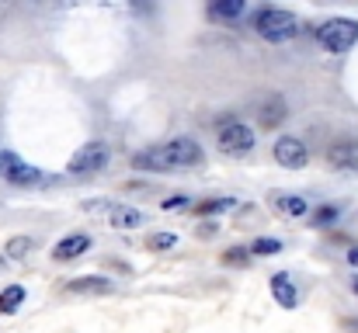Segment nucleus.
Masks as SVG:
<instances>
[{
	"mask_svg": "<svg viewBox=\"0 0 358 333\" xmlns=\"http://www.w3.org/2000/svg\"><path fill=\"white\" fill-rule=\"evenodd\" d=\"M254 31L264 42H289L299 35V21H296V14H289L282 7H264L254 14Z\"/></svg>",
	"mask_w": 358,
	"mask_h": 333,
	"instance_id": "nucleus-1",
	"label": "nucleus"
},
{
	"mask_svg": "<svg viewBox=\"0 0 358 333\" xmlns=\"http://www.w3.org/2000/svg\"><path fill=\"white\" fill-rule=\"evenodd\" d=\"M317 38L327 52H348L358 42V21L352 17H331L317 28Z\"/></svg>",
	"mask_w": 358,
	"mask_h": 333,
	"instance_id": "nucleus-2",
	"label": "nucleus"
},
{
	"mask_svg": "<svg viewBox=\"0 0 358 333\" xmlns=\"http://www.w3.org/2000/svg\"><path fill=\"white\" fill-rule=\"evenodd\" d=\"M91 216H101V219L108 222V225H115V229H139L143 225V212L139 209H132V205H122V202H91V205H84Z\"/></svg>",
	"mask_w": 358,
	"mask_h": 333,
	"instance_id": "nucleus-3",
	"label": "nucleus"
},
{
	"mask_svg": "<svg viewBox=\"0 0 358 333\" xmlns=\"http://www.w3.org/2000/svg\"><path fill=\"white\" fill-rule=\"evenodd\" d=\"M108 156H112V149L105 142H87L70 156V174H98L108 167Z\"/></svg>",
	"mask_w": 358,
	"mask_h": 333,
	"instance_id": "nucleus-4",
	"label": "nucleus"
},
{
	"mask_svg": "<svg viewBox=\"0 0 358 333\" xmlns=\"http://www.w3.org/2000/svg\"><path fill=\"white\" fill-rule=\"evenodd\" d=\"M216 142H220V149H223L227 156H243V153L254 149L257 139H254V128H247V125H240V121H227V125L220 128Z\"/></svg>",
	"mask_w": 358,
	"mask_h": 333,
	"instance_id": "nucleus-5",
	"label": "nucleus"
},
{
	"mask_svg": "<svg viewBox=\"0 0 358 333\" xmlns=\"http://www.w3.org/2000/svg\"><path fill=\"white\" fill-rule=\"evenodd\" d=\"M275 160H278L282 167H289V170L306 167V160H310L306 142L296 139V135H282V139H275Z\"/></svg>",
	"mask_w": 358,
	"mask_h": 333,
	"instance_id": "nucleus-6",
	"label": "nucleus"
},
{
	"mask_svg": "<svg viewBox=\"0 0 358 333\" xmlns=\"http://www.w3.org/2000/svg\"><path fill=\"white\" fill-rule=\"evenodd\" d=\"M0 174L10 181V184H17V188H31L35 181H38V170L35 167H28L21 156H14V153H0Z\"/></svg>",
	"mask_w": 358,
	"mask_h": 333,
	"instance_id": "nucleus-7",
	"label": "nucleus"
},
{
	"mask_svg": "<svg viewBox=\"0 0 358 333\" xmlns=\"http://www.w3.org/2000/svg\"><path fill=\"white\" fill-rule=\"evenodd\" d=\"M164 149H167V156L174 160V167H195V163H202V156H206L195 139H171V142H164Z\"/></svg>",
	"mask_w": 358,
	"mask_h": 333,
	"instance_id": "nucleus-8",
	"label": "nucleus"
},
{
	"mask_svg": "<svg viewBox=\"0 0 358 333\" xmlns=\"http://www.w3.org/2000/svg\"><path fill=\"white\" fill-rule=\"evenodd\" d=\"M132 167L136 170H150V174H167V170H178L174 160L167 156L164 146H153V149H143V153H132Z\"/></svg>",
	"mask_w": 358,
	"mask_h": 333,
	"instance_id": "nucleus-9",
	"label": "nucleus"
},
{
	"mask_svg": "<svg viewBox=\"0 0 358 333\" xmlns=\"http://www.w3.org/2000/svg\"><path fill=\"white\" fill-rule=\"evenodd\" d=\"M63 292L66 295H112L115 292V281L112 278H101V274H84V278L70 281Z\"/></svg>",
	"mask_w": 358,
	"mask_h": 333,
	"instance_id": "nucleus-10",
	"label": "nucleus"
},
{
	"mask_svg": "<svg viewBox=\"0 0 358 333\" xmlns=\"http://www.w3.org/2000/svg\"><path fill=\"white\" fill-rule=\"evenodd\" d=\"M84 250H91V236L70 232V236H63V239L52 246V257H56V260H77Z\"/></svg>",
	"mask_w": 358,
	"mask_h": 333,
	"instance_id": "nucleus-11",
	"label": "nucleus"
},
{
	"mask_svg": "<svg viewBox=\"0 0 358 333\" xmlns=\"http://www.w3.org/2000/svg\"><path fill=\"white\" fill-rule=\"evenodd\" d=\"M327 163H331V167H341V170L358 167V142H355V139L334 142V146L327 149Z\"/></svg>",
	"mask_w": 358,
	"mask_h": 333,
	"instance_id": "nucleus-12",
	"label": "nucleus"
},
{
	"mask_svg": "<svg viewBox=\"0 0 358 333\" xmlns=\"http://www.w3.org/2000/svg\"><path fill=\"white\" fill-rule=\"evenodd\" d=\"M271 295H275L278 306H285V309H296V302H299L296 285L289 281V274H271Z\"/></svg>",
	"mask_w": 358,
	"mask_h": 333,
	"instance_id": "nucleus-13",
	"label": "nucleus"
},
{
	"mask_svg": "<svg viewBox=\"0 0 358 333\" xmlns=\"http://www.w3.org/2000/svg\"><path fill=\"white\" fill-rule=\"evenodd\" d=\"M282 118H285V101L282 98H268V105L261 108V125L264 128H275Z\"/></svg>",
	"mask_w": 358,
	"mask_h": 333,
	"instance_id": "nucleus-14",
	"label": "nucleus"
},
{
	"mask_svg": "<svg viewBox=\"0 0 358 333\" xmlns=\"http://www.w3.org/2000/svg\"><path fill=\"white\" fill-rule=\"evenodd\" d=\"M243 3H247V0H209V7H213V14H216V17H223V21H230V17H237L240 10H243Z\"/></svg>",
	"mask_w": 358,
	"mask_h": 333,
	"instance_id": "nucleus-15",
	"label": "nucleus"
},
{
	"mask_svg": "<svg viewBox=\"0 0 358 333\" xmlns=\"http://www.w3.org/2000/svg\"><path fill=\"white\" fill-rule=\"evenodd\" d=\"M28 250H31V236H14V239L3 243L7 260H21V257H28Z\"/></svg>",
	"mask_w": 358,
	"mask_h": 333,
	"instance_id": "nucleus-16",
	"label": "nucleus"
},
{
	"mask_svg": "<svg viewBox=\"0 0 358 333\" xmlns=\"http://www.w3.org/2000/svg\"><path fill=\"white\" fill-rule=\"evenodd\" d=\"M21 302H24V288H21V285H10V288L0 295V313H7V316H10Z\"/></svg>",
	"mask_w": 358,
	"mask_h": 333,
	"instance_id": "nucleus-17",
	"label": "nucleus"
},
{
	"mask_svg": "<svg viewBox=\"0 0 358 333\" xmlns=\"http://www.w3.org/2000/svg\"><path fill=\"white\" fill-rule=\"evenodd\" d=\"M174 246H178V236L174 232H153L146 239V250H153V253H164V250H174Z\"/></svg>",
	"mask_w": 358,
	"mask_h": 333,
	"instance_id": "nucleus-18",
	"label": "nucleus"
},
{
	"mask_svg": "<svg viewBox=\"0 0 358 333\" xmlns=\"http://www.w3.org/2000/svg\"><path fill=\"white\" fill-rule=\"evenodd\" d=\"M278 250H282V243L271 239V236H257V239L250 243V253H257V257H275Z\"/></svg>",
	"mask_w": 358,
	"mask_h": 333,
	"instance_id": "nucleus-19",
	"label": "nucleus"
},
{
	"mask_svg": "<svg viewBox=\"0 0 358 333\" xmlns=\"http://www.w3.org/2000/svg\"><path fill=\"white\" fill-rule=\"evenodd\" d=\"M227 267H247L250 264V250H243V246H230V250H223V257H220Z\"/></svg>",
	"mask_w": 358,
	"mask_h": 333,
	"instance_id": "nucleus-20",
	"label": "nucleus"
},
{
	"mask_svg": "<svg viewBox=\"0 0 358 333\" xmlns=\"http://www.w3.org/2000/svg\"><path fill=\"white\" fill-rule=\"evenodd\" d=\"M275 209L278 212H289V216H303L306 212V202L303 198H275Z\"/></svg>",
	"mask_w": 358,
	"mask_h": 333,
	"instance_id": "nucleus-21",
	"label": "nucleus"
},
{
	"mask_svg": "<svg viewBox=\"0 0 358 333\" xmlns=\"http://www.w3.org/2000/svg\"><path fill=\"white\" fill-rule=\"evenodd\" d=\"M223 209H234V198H213V202H202L199 205L202 216H213V212H223Z\"/></svg>",
	"mask_w": 358,
	"mask_h": 333,
	"instance_id": "nucleus-22",
	"label": "nucleus"
},
{
	"mask_svg": "<svg viewBox=\"0 0 358 333\" xmlns=\"http://www.w3.org/2000/svg\"><path fill=\"white\" fill-rule=\"evenodd\" d=\"M334 219H338V209H331V205H327V209H320V212L313 216V222H317V225H331Z\"/></svg>",
	"mask_w": 358,
	"mask_h": 333,
	"instance_id": "nucleus-23",
	"label": "nucleus"
},
{
	"mask_svg": "<svg viewBox=\"0 0 358 333\" xmlns=\"http://www.w3.org/2000/svg\"><path fill=\"white\" fill-rule=\"evenodd\" d=\"M185 205H188L185 195H178V198H164V209H167V212H171V209H185Z\"/></svg>",
	"mask_w": 358,
	"mask_h": 333,
	"instance_id": "nucleus-24",
	"label": "nucleus"
},
{
	"mask_svg": "<svg viewBox=\"0 0 358 333\" xmlns=\"http://www.w3.org/2000/svg\"><path fill=\"white\" fill-rule=\"evenodd\" d=\"M348 264H352V267H358V246H352V250H348Z\"/></svg>",
	"mask_w": 358,
	"mask_h": 333,
	"instance_id": "nucleus-25",
	"label": "nucleus"
},
{
	"mask_svg": "<svg viewBox=\"0 0 358 333\" xmlns=\"http://www.w3.org/2000/svg\"><path fill=\"white\" fill-rule=\"evenodd\" d=\"M345 330H348V333H358V320H348V323H345Z\"/></svg>",
	"mask_w": 358,
	"mask_h": 333,
	"instance_id": "nucleus-26",
	"label": "nucleus"
},
{
	"mask_svg": "<svg viewBox=\"0 0 358 333\" xmlns=\"http://www.w3.org/2000/svg\"><path fill=\"white\" fill-rule=\"evenodd\" d=\"M355 295H358V281H355Z\"/></svg>",
	"mask_w": 358,
	"mask_h": 333,
	"instance_id": "nucleus-27",
	"label": "nucleus"
}]
</instances>
